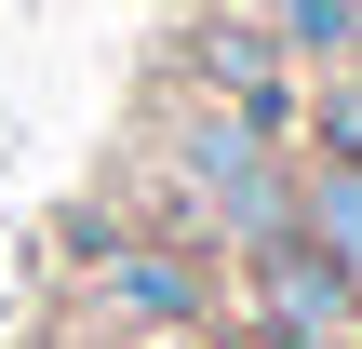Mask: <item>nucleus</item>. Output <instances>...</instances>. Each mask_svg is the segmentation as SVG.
Returning a JSON list of instances; mask_svg holds the SVG:
<instances>
[{"instance_id": "obj_1", "label": "nucleus", "mask_w": 362, "mask_h": 349, "mask_svg": "<svg viewBox=\"0 0 362 349\" xmlns=\"http://www.w3.org/2000/svg\"><path fill=\"white\" fill-rule=\"evenodd\" d=\"M148 215L188 229V242H215V256L242 269L255 242L296 229V148H269V135H242L228 108L175 94V108L148 121Z\"/></svg>"}, {"instance_id": "obj_2", "label": "nucleus", "mask_w": 362, "mask_h": 349, "mask_svg": "<svg viewBox=\"0 0 362 349\" xmlns=\"http://www.w3.org/2000/svg\"><path fill=\"white\" fill-rule=\"evenodd\" d=\"M67 309L94 323V336H215V309H228V256L215 242H188V229H161V215H81L67 229Z\"/></svg>"}, {"instance_id": "obj_3", "label": "nucleus", "mask_w": 362, "mask_h": 349, "mask_svg": "<svg viewBox=\"0 0 362 349\" xmlns=\"http://www.w3.org/2000/svg\"><path fill=\"white\" fill-rule=\"evenodd\" d=\"M175 94L228 108V121H242V135H269V148H309V67L269 40V13H255V0H202V13L175 27Z\"/></svg>"}, {"instance_id": "obj_4", "label": "nucleus", "mask_w": 362, "mask_h": 349, "mask_svg": "<svg viewBox=\"0 0 362 349\" xmlns=\"http://www.w3.org/2000/svg\"><path fill=\"white\" fill-rule=\"evenodd\" d=\"M269 13V40L309 67V81H349L362 67V0H255Z\"/></svg>"}, {"instance_id": "obj_5", "label": "nucleus", "mask_w": 362, "mask_h": 349, "mask_svg": "<svg viewBox=\"0 0 362 349\" xmlns=\"http://www.w3.org/2000/svg\"><path fill=\"white\" fill-rule=\"evenodd\" d=\"M309 148L322 161H362V67L349 81H309Z\"/></svg>"}]
</instances>
